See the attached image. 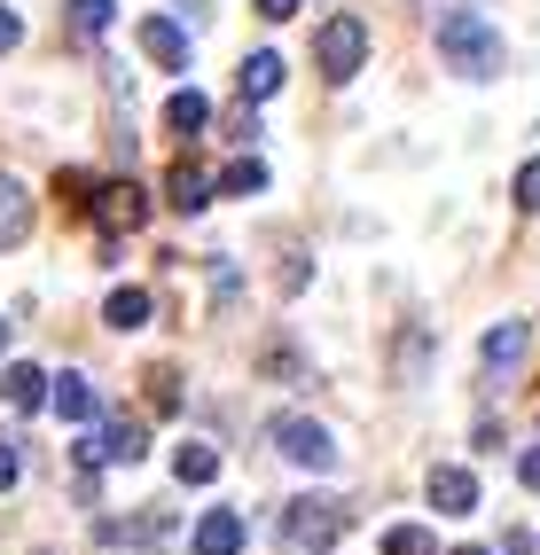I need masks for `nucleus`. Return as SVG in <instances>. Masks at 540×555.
I'll list each match as a JSON object with an SVG mask.
<instances>
[{
    "instance_id": "1",
    "label": "nucleus",
    "mask_w": 540,
    "mask_h": 555,
    "mask_svg": "<svg viewBox=\"0 0 540 555\" xmlns=\"http://www.w3.org/2000/svg\"><path fill=\"white\" fill-rule=\"evenodd\" d=\"M439 55H447V70H462V79H493L501 70V31L478 9H447L439 16Z\"/></svg>"
},
{
    "instance_id": "2",
    "label": "nucleus",
    "mask_w": 540,
    "mask_h": 555,
    "mask_svg": "<svg viewBox=\"0 0 540 555\" xmlns=\"http://www.w3.org/2000/svg\"><path fill=\"white\" fill-rule=\"evenodd\" d=\"M313 63H321V79L345 87L352 70L369 63V24H360V16H330V24L313 31Z\"/></svg>"
},
{
    "instance_id": "3",
    "label": "nucleus",
    "mask_w": 540,
    "mask_h": 555,
    "mask_svg": "<svg viewBox=\"0 0 540 555\" xmlns=\"http://www.w3.org/2000/svg\"><path fill=\"white\" fill-rule=\"evenodd\" d=\"M267 438H274V454H282V462H298V469H330V462H337V438L321 430L313 415H274Z\"/></svg>"
},
{
    "instance_id": "4",
    "label": "nucleus",
    "mask_w": 540,
    "mask_h": 555,
    "mask_svg": "<svg viewBox=\"0 0 540 555\" xmlns=\"http://www.w3.org/2000/svg\"><path fill=\"white\" fill-rule=\"evenodd\" d=\"M282 540H291V547H337L345 540V508L337 501H291V508H282Z\"/></svg>"
},
{
    "instance_id": "5",
    "label": "nucleus",
    "mask_w": 540,
    "mask_h": 555,
    "mask_svg": "<svg viewBox=\"0 0 540 555\" xmlns=\"http://www.w3.org/2000/svg\"><path fill=\"white\" fill-rule=\"evenodd\" d=\"M141 454H150V430H141V415H118V423H102L87 447H79V469H94V462H126V469H133Z\"/></svg>"
},
{
    "instance_id": "6",
    "label": "nucleus",
    "mask_w": 540,
    "mask_h": 555,
    "mask_svg": "<svg viewBox=\"0 0 540 555\" xmlns=\"http://www.w3.org/2000/svg\"><path fill=\"white\" fill-rule=\"evenodd\" d=\"M94 219H102V235H133L141 219H150V196H141L133 180H102V196H94Z\"/></svg>"
},
{
    "instance_id": "7",
    "label": "nucleus",
    "mask_w": 540,
    "mask_h": 555,
    "mask_svg": "<svg viewBox=\"0 0 540 555\" xmlns=\"http://www.w3.org/2000/svg\"><path fill=\"white\" fill-rule=\"evenodd\" d=\"M141 55L165 63V70H189V31H180L172 16H141Z\"/></svg>"
},
{
    "instance_id": "8",
    "label": "nucleus",
    "mask_w": 540,
    "mask_h": 555,
    "mask_svg": "<svg viewBox=\"0 0 540 555\" xmlns=\"http://www.w3.org/2000/svg\"><path fill=\"white\" fill-rule=\"evenodd\" d=\"M430 508H439V516H471L478 508V477L471 469H430Z\"/></svg>"
},
{
    "instance_id": "9",
    "label": "nucleus",
    "mask_w": 540,
    "mask_h": 555,
    "mask_svg": "<svg viewBox=\"0 0 540 555\" xmlns=\"http://www.w3.org/2000/svg\"><path fill=\"white\" fill-rule=\"evenodd\" d=\"M189 547L196 555H243V516L235 508H204V525H196Z\"/></svg>"
},
{
    "instance_id": "10",
    "label": "nucleus",
    "mask_w": 540,
    "mask_h": 555,
    "mask_svg": "<svg viewBox=\"0 0 540 555\" xmlns=\"http://www.w3.org/2000/svg\"><path fill=\"white\" fill-rule=\"evenodd\" d=\"M0 399H9L16 415H31V406L48 399V376H40L31 360H9V367H0Z\"/></svg>"
},
{
    "instance_id": "11",
    "label": "nucleus",
    "mask_w": 540,
    "mask_h": 555,
    "mask_svg": "<svg viewBox=\"0 0 540 555\" xmlns=\"http://www.w3.org/2000/svg\"><path fill=\"white\" fill-rule=\"evenodd\" d=\"M24 235H31V196L16 189L9 172H0V250H16Z\"/></svg>"
},
{
    "instance_id": "12",
    "label": "nucleus",
    "mask_w": 540,
    "mask_h": 555,
    "mask_svg": "<svg viewBox=\"0 0 540 555\" xmlns=\"http://www.w3.org/2000/svg\"><path fill=\"white\" fill-rule=\"evenodd\" d=\"M235 87H243V102H267V94L282 87V55H274V48H259V55H243V70H235Z\"/></svg>"
},
{
    "instance_id": "13",
    "label": "nucleus",
    "mask_w": 540,
    "mask_h": 555,
    "mask_svg": "<svg viewBox=\"0 0 540 555\" xmlns=\"http://www.w3.org/2000/svg\"><path fill=\"white\" fill-rule=\"evenodd\" d=\"M165 126H172V133H180V141H196V133H204V126H211V102H204V94H196V87H180V94H172V102H165Z\"/></svg>"
},
{
    "instance_id": "14",
    "label": "nucleus",
    "mask_w": 540,
    "mask_h": 555,
    "mask_svg": "<svg viewBox=\"0 0 540 555\" xmlns=\"http://www.w3.org/2000/svg\"><path fill=\"white\" fill-rule=\"evenodd\" d=\"M165 196H172L180 211H204V204H211V172L180 157V165H172V180H165Z\"/></svg>"
},
{
    "instance_id": "15",
    "label": "nucleus",
    "mask_w": 540,
    "mask_h": 555,
    "mask_svg": "<svg viewBox=\"0 0 540 555\" xmlns=\"http://www.w3.org/2000/svg\"><path fill=\"white\" fill-rule=\"evenodd\" d=\"M172 477L180 486H211V477H220V454H211L204 438H189V447H172Z\"/></svg>"
},
{
    "instance_id": "16",
    "label": "nucleus",
    "mask_w": 540,
    "mask_h": 555,
    "mask_svg": "<svg viewBox=\"0 0 540 555\" xmlns=\"http://www.w3.org/2000/svg\"><path fill=\"white\" fill-rule=\"evenodd\" d=\"M63 24H70V40H102L111 31V0H63Z\"/></svg>"
},
{
    "instance_id": "17",
    "label": "nucleus",
    "mask_w": 540,
    "mask_h": 555,
    "mask_svg": "<svg viewBox=\"0 0 540 555\" xmlns=\"http://www.w3.org/2000/svg\"><path fill=\"white\" fill-rule=\"evenodd\" d=\"M55 406H63V423H94V415H102V399H94L87 376H63V384H55Z\"/></svg>"
},
{
    "instance_id": "18",
    "label": "nucleus",
    "mask_w": 540,
    "mask_h": 555,
    "mask_svg": "<svg viewBox=\"0 0 540 555\" xmlns=\"http://www.w3.org/2000/svg\"><path fill=\"white\" fill-rule=\"evenodd\" d=\"M102 540H133V547H157V540H172V516H133V525H102Z\"/></svg>"
},
{
    "instance_id": "19",
    "label": "nucleus",
    "mask_w": 540,
    "mask_h": 555,
    "mask_svg": "<svg viewBox=\"0 0 540 555\" xmlns=\"http://www.w3.org/2000/svg\"><path fill=\"white\" fill-rule=\"evenodd\" d=\"M525 360V321H501L486 337V367H517Z\"/></svg>"
},
{
    "instance_id": "20",
    "label": "nucleus",
    "mask_w": 540,
    "mask_h": 555,
    "mask_svg": "<svg viewBox=\"0 0 540 555\" xmlns=\"http://www.w3.org/2000/svg\"><path fill=\"white\" fill-rule=\"evenodd\" d=\"M94 196H102L94 172H55V204H63V211H94Z\"/></svg>"
},
{
    "instance_id": "21",
    "label": "nucleus",
    "mask_w": 540,
    "mask_h": 555,
    "mask_svg": "<svg viewBox=\"0 0 540 555\" xmlns=\"http://www.w3.org/2000/svg\"><path fill=\"white\" fill-rule=\"evenodd\" d=\"M102 313H111V328H141V321H150V289H111Z\"/></svg>"
},
{
    "instance_id": "22",
    "label": "nucleus",
    "mask_w": 540,
    "mask_h": 555,
    "mask_svg": "<svg viewBox=\"0 0 540 555\" xmlns=\"http://www.w3.org/2000/svg\"><path fill=\"white\" fill-rule=\"evenodd\" d=\"M220 189H228V196H259V189H267V165H259V157H235V165L220 172Z\"/></svg>"
},
{
    "instance_id": "23",
    "label": "nucleus",
    "mask_w": 540,
    "mask_h": 555,
    "mask_svg": "<svg viewBox=\"0 0 540 555\" xmlns=\"http://www.w3.org/2000/svg\"><path fill=\"white\" fill-rule=\"evenodd\" d=\"M384 555H430V532L423 525H391L384 532Z\"/></svg>"
},
{
    "instance_id": "24",
    "label": "nucleus",
    "mask_w": 540,
    "mask_h": 555,
    "mask_svg": "<svg viewBox=\"0 0 540 555\" xmlns=\"http://www.w3.org/2000/svg\"><path fill=\"white\" fill-rule=\"evenodd\" d=\"M150 406H157V415H172V406H180V376H172V367H157V376H150Z\"/></svg>"
},
{
    "instance_id": "25",
    "label": "nucleus",
    "mask_w": 540,
    "mask_h": 555,
    "mask_svg": "<svg viewBox=\"0 0 540 555\" xmlns=\"http://www.w3.org/2000/svg\"><path fill=\"white\" fill-rule=\"evenodd\" d=\"M517 211H540V157L517 172Z\"/></svg>"
},
{
    "instance_id": "26",
    "label": "nucleus",
    "mask_w": 540,
    "mask_h": 555,
    "mask_svg": "<svg viewBox=\"0 0 540 555\" xmlns=\"http://www.w3.org/2000/svg\"><path fill=\"white\" fill-rule=\"evenodd\" d=\"M259 367H267V376H298V352H291V345H267Z\"/></svg>"
},
{
    "instance_id": "27",
    "label": "nucleus",
    "mask_w": 540,
    "mask_h": 555,
    "mask_svg": "<svg viewBox=\"0 0 540 555\" xmlns=\"http://www.w3.org/2000/svg\"><path fill=\"white\" fill-rule=\"evenodd\" d=\"M16 40H24V16H16V9H0V55H9Z\"/></svg>"
},
{
    "instance_id": "28",
    "label": "nucleus",
    "mask_w": 540,
    "mask_h": 555,
    "mask_svg": "<svg viewBox=\"0 0 540 555\" xmlns=\"http://www.w3.org/2000/svg\"><path fill=\"white\" fill-rule=\"evenodd\" d=\"M9 486H16V447L0 438V493H9Z\"/></svg>"
},
{
    "instance_id": "29",
    "label": "nucleus",
    "mask_w": 540,
    "mask_h": 555,
    "mask_svg": "<svg viewBox=\"0 0 540 555\" xmlns=\"http://www.w3.org/2000/svg\"><path fill=\"white\" fill-rule=\"evenodd\" d=\"M517 486H532V493H540V447H532V454L517 462Z\"/></svg>"
},
{
    "instance_id": "30",
    "label": "nucleus",
    "mask_w": 540,
    "mask_h": 555,
    "mask_svg": "<svg viewBox=\"0 0 540 555\" xmlns=\"http://www.w3.org/2000/svg\"><path fill=\"white\" fill-rule=\"evenodd\" d=\"M259 16H267V24H282V16H298V0H259Z\"/></svg>"
},
{
    "instance_id": "31",
    "label": "nucleus",
    "mask_w": 540,
    "mask_h": 555,
    "mask_svg": "<svg viewBox=\"0 0 540 555\" xmlns=\"http://www.w3.org/2000/svg\"><path fill=\"white\" fill-rule=\"evenodd\" d=\"M454 555H486V547H454Z\"/></svg>"
},
{
    "instance_id": "32",
    "label": "nucleus",
    "mask_w": 540,
    "mask_h": 555,
    "mask_svg": "<svg viewBox=\"0 0 540 555\" xmlns=\"http://www.w3.org/2000/svg\"><path fill=\"white\" fill-rule=\"evenodd\" d=\"M0 345H9V321H0Z\"/></svg>"
}]
</instances>
